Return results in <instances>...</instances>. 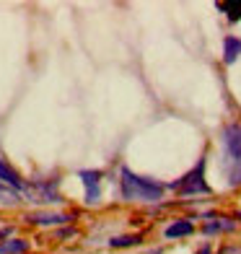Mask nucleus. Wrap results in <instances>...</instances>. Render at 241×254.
I'll return each mask as SVG.
<instances>
[{
    "label": "nucleus",
    "mask_w": 241,
    "mask_h": 254,
    "mask_svg": "<svg viewBox=\"0 0 241 254\" xmlns=\"http://www.w3.org/2000/svg\"><path fill=\"white\" fill-rule=\"evenodd\" d=\"M120 194L124 202H145V205H153L161 202L166 194V184L158 182L153 177H143V174H135L130 166H122L120 169Z\"/></svg>",
    "instance_id": "obj_1"
},
{
    "label": "nucleus",
    "mask_w": 241,
    "mask_h": 254,
    "mask_svg": "<svg viewBox=\"0 0 241 254\" xmlns=\"http://www.w3.org/2000/svg\"><path fill=\"white\" fill-rule=\"evenodd\" d=\"M221 171L228 187H241V122H228L221 130Z\"/></svg>",
    "instance_id": "obj_2"
},
{
    "label": "nucleus",
    "mask_w": 241,
    "mask_h": 254,
    "mask_svg": "<svg viewBox=\"0 0 241 254\" xmlns=\"http://www.w3.org/2000/svg\"><path fill=\"white\" fill-rule=\"evenodd\" d=\"M205 169H208V158H200L197 164H194L187 174H181L177 182H169L166 190L177 192L179 197H208V194H213V187L208 184V179H205Z\"/></svg>",
    "instance_id": "obj_3"
},
{
    "label": "nucleus",
    "mask_w": 241,
    "mask_h": 254,
    "mask_svg": "<svg viewBox=\"0 0 241 254\" xmlns=\"http://www.w3.org/2000/svg\"><path fill=\"white\" fill-rule=\"evenodd\" d=\"M78 179L83 182V200H86V205H99L101 202V182H104V171L80 169Z\"/></svg>",
    "instance_id": "obj_4"
},
{
    "label": "nucleus",
    "mask_w": 241,
    "mask_h": 254,
    "mask_svg": "<svg viewBox=\"0 0 241 254\" xmlns=\"http://www.w3.org/2000/svg\"><path fill=\"white\" fill-rule=\"evenodd\" d=\"M24 197H31L37 202H62L60 192H57V179H37V182H31Z\"/></svg>",
    "instance_id": "obj_5"
},
{
    "label": "nucleus",
    "mask_w": 241,
    "mask_h": 254,
    "mask_svg": "<svg viewBox=\"0 0 241 254\" xmlns=\"http://www.w3.org/2000/svg\"><path fill=\"white\" fill-rule=\"evenodd\" d=\"M24 221L31 223V226H65L73 221L70 213H60V210H34V213H26Z\"/></svg>",
    "instance_id": "obj_6"
},
{
    "label": "nucleus",
    "mask_w": 241,
    "mask_h": 254,
    "mask_svg": "<svg viewBox=\"0 0 241 254\" xmlns=\"http://www.w3.org/2000/svg\"><path fill=\"white\" fill-rule=\"evenodd\" d=\"M0 182H3L5 187L16 190V192L21 194V197H24L26 190H29V184H26L24 179H21V174H18V171H16L13 166H10V164H8V161H5L3 156H0Z\"/></svg>",
    "instance_id": "obj_7"
},
{
    "label": "nucleus",
    "mask_w": 241,
    "mask_h": 254,
    "mask_svg": "<svg viewBox=\"0 0 241 254\" xmlns=\"http://www.w3.org/2000/svg\"><path fill=\"white\" fill-rule=\"evenodd\" d=\"M194 234V223L192 218H174L166 228H164V239L169 241H177V239H187Z\"/></svg>",
    "instance_id": "obj_8"
},
{
    "label": "nucleus",
    "mask_w": 241,
    "mask_h": 254,
    "mask_svg": "<svg viewBox=\"0 0 241 254\" xmlns=\"http://www.w3.org/2000/svg\"><path fill=\"white\" fill-rule=\"evenodd\" d=\"M231 231H236V221H234V218H221V215H215V218H210V221L202 223V234H205V236L231 234Z\"/></svg>",
    "instance_id": "obj_9"
},
{
    "label": "nucleus",
    "mask_w": 241,
    "mask_h": 254,
    "mask_svg": "<svg viewBox=\"0 0 241 254\" xmlns=\"http://www.w3.org/2000/svg\"><path fill=\"white\" fill-rule=\"evenodd\" d=\"M241 57V37H234V34H226L223 37V63L234 65Z\"/></svg>",
    "instance_id": "obj_10"
},
{
    "label": "nucleus",
    "mask_w": 241,
    "mask_h": 254,
    "mask_svg": "<svg viewBox=\"0 0 241 254\" xmlns=\"http://www.w3.org/2000/svg\"><path fill=\"white\" fill-rule=\"evenodd\" d=\"M215 8L226 16L228 24H239L241 21V0H221V3H215Z\"/></svg>",
    "instance_id": "obj_11"
},
{
    "label": "nucleus",
    "mask_w": 241,
    "mask_h": 254,
    "mask_svg": "<svg viewBox=\"0 0 241 254\" xmlns=\"http://www.w3.org/2000/svg\"><path fill=\"white\" fill-rule=\"evenodd\" d=\"M31 249V244L26 239H8L0 244V254H26Z\"/></svg>",
    "instance_id": "obj_12"
},
{
    "label": "nucleus",
    "mask_w": 241,
    "mask_h": 254,
    "mask_svg": "<svg viewBox=\"0 0 241 254\" xmlns=\"http://www.w3.org/2000/svg\"><path fill=\"white\" fill-rule=\"evenodd\" d=\"M135 244H140V236L137 234H122V236H112L109 239L112 249H127V247H135Z\"/></svg>",
    "instance_id": "obj_13"
},
{
    "label": "nucleus",
    "mask_w": 241,
    "mask_h": 254,
    "mask_svg": "<svg viewBox=\"0 0 241 254\" xmlns=\"http://www.w3.org/2000/svg\"><path fill=\"white\" fill-rule=\"evenodd\" d=\"M0 202H3V205H16V202H21V194L0 182Z\"/></svg>",
    "instance_id": "obj_14"
},
{
    "label": "nucleus",
    "mask_w": 241,
    "mask_h": 254,
    "mask_svg": "<svg viewBox=\"0 0 241 254\" xmlns=\"http://www.w3.org/2000/svg\"><path fill=\"white\" fill-rule=\"evenodd\" d=\"M8 239H13V226H3V228H0V244L8 241Z\"/></svg>",
    "instance_id": "obj_15"
},
{
    "label": "nucleus",
    "mask_w": 241,
    "mask_h": 254,
    "mask_svg": "<svg viewBox=\"0 0 241 254\" xmlns=\"http://www.w3.org/2000/svg\"><path fill=\"white\" fill-rule=\"evenodd\" d=\"M218 254H241V249L239 247H221V252Z\"/></svg>",
    "instance_id": "obj_16"
},
{
    "label": "nucleus",
    "mask_w": 241,
    "mask_h": 254,
    "mask_svg": "<svg viewBox=\"0 0 241 254\" xmlns=\"http://www.w3.org/2000/svg\"><path fill=\"white\" fill-rule=\"evenodd\" d=\"M197 254H213V249H210L208 244H205V247H200V249H197Z\"/></svg>",
    "instance_id": "obj_17"
},
{
    "label": "nucleus",
    "mask_w": 241,
    "mask_h": 254,
    "mask_svg": "<svg viewBox=\"0 0 241 254\" xmlns=\"http://www.w3.org/2000/svg\"><path fill=\"white\" fill-rule=\"evenodd\" d=\"M70 234H73V228H62V231H60V239H65V236H70Z\"/></svg>",
    "instance_id": "obj_18"
},
{
    "label": "nucleus",
    "mask_w": 241,
    "mask_h": 254,
    "mask_svg": "<svg viewBox=\"0 0 241 254\" xmlns=\"http://www.w3.org/2000/svg\"><path fill=\"white\" fill-rule=\"evenodd\" d=\"M239 221H241V213H239Z\"/></svg>",
    "instance_id": "obj_19"
}]
</instances>
